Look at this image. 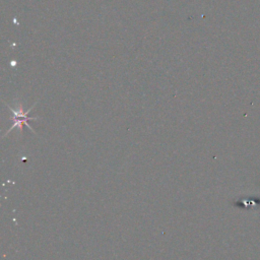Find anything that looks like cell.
I'll return each mask as SVG.
<instances>
[{
  "mask_svg": "<svg viewBox=\"0 0 260 260\" xmlns=\"http://www.w3.org/2000/svg\"><path fill=\"white\" fill-rule=\"evenodd\" d=\"M7 107L11 110V112H12V114H13V116H12V119H13V125L11 126V128L10 129H8V131L7 132H9V131H11L13 128H18L20 131L22 130V125L23 124H25V126H27L30 130H34L29 125H28V123H27V121L28 120H36L37 118H31V117H28V113L30 112V110L34 108V106L29 109V110H27V111H23V109H22V107H21V105L18 107V108H16V109H12L10 106H8L7 105Z\"/></svg>",
  "mask_w": 260,
  "mask_h": 260,
  "instance_id": "obj_1",
  "label": "cell"
}]
</instances>
